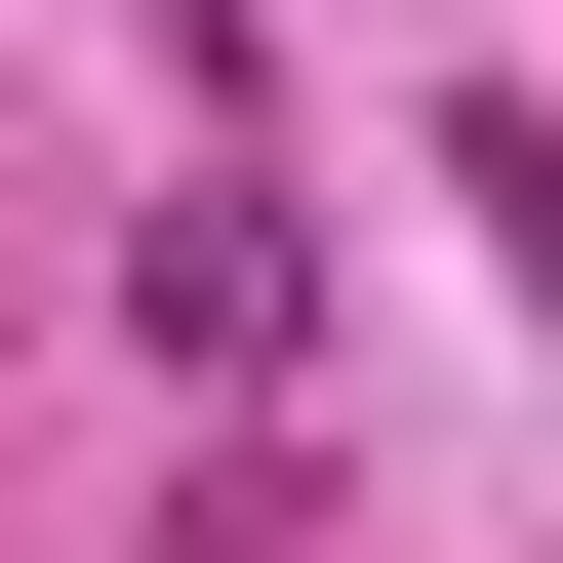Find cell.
Wrapping results in <instances>:
<instances>
[{
  "instance_id": "1",
  "label": "cell",
  "mask_w": 563,
  "mask_h": 563,
  "mask_svg": "<svg viewBox=\"0 0 563 563\" xmlns=\"http://www.w3.org/2000/svg\"><path fill=\"white\" fill-rule=\"evenodd\" d=\"M121 282H162V363H282V322H322V242H282L242 162H201V201H162V242H121Z\"/></svg>"
}]
</instances>
